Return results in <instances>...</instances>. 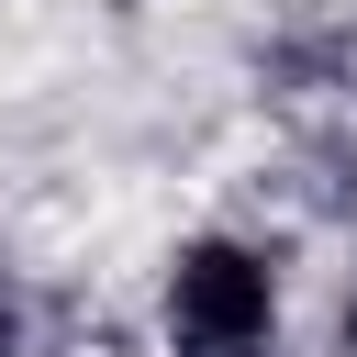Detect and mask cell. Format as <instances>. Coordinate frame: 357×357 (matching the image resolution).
I'll list each match as a JSON object with an SVG mask.
<instances>
[{"mask_svg": "<svg viewBox=\"0 0 357 357\" xmlns=\"http://www.w3.org/2000/svg\"><path fill=\"white\" fill-rule=\"evenodd\" d=\"M279 335V290H268V257L245 245H190L167 268V357H268Z\"/></svg>", "mask_w": 357, "mask_h": 357, "instance_id": "6da1fadb", "label": "cell"}, {"mask_svg": "<svg viewBox=\"0 0 357 357\" xmlns=\"http://www.w3.org/2000/svg\"><path fill=\"white\" fill-rule=\"evenodd\" d=\"M346 346H357V312H346Z\"/></svg>", "mask_w": 357, "mask_h": 357, "instance_id": "7a4b0ae2", "label": "cell"}]
</instances>
